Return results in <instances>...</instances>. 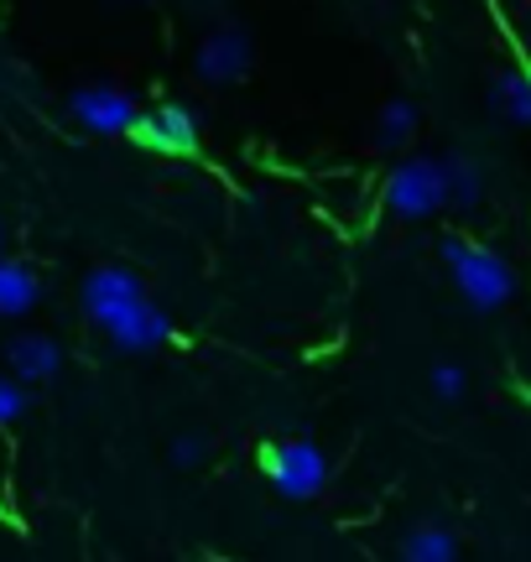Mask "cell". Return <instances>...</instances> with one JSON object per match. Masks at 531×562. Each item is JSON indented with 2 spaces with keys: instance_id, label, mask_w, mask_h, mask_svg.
Instances as JSON below:
<instances>
[{
  "instance_id": "cell-1",
  "label": "cell",
  "mask_w": 531,
  "mask_h": 562,
  "mask_svg": "<svg viewBox=\"0 0 531 562\" xmlns=\"http://www.w3.org/2000/svg\"><path fill=\"white\" fill-rule=\"evenodd\" d=\"M443 261H449L453 286L464 292V302H470V307H479V313H495V307H506V302H511L516 271L500 261L495 250L464 240V235H449V240H443Z\"/></svg>"
},
{
  "instance_id": "cell-2",
  "label": "cell",
  "mask_w": 531,
  "mask_h": 562,
  "mask_svg": "<svg viewBox=\"0 0 531 562\" xmlns=\"http://www.w3.org/2000/svg\"><path fill=\"white\" fill-rule=\"evenodd\" d=\"M261 474L286 501H318L328 484V459L313 438H276L261 448Z\"/></svg>"
},
{
  "instance_id": "cell-3",
  "label": "cell",
  "mask_w": 531,
  "mask_h": 562,
  "mask_svg": "<svg viewBox=\"0 0 531 562\" xmlns=\"http://www.w3.org/2000/svg\"><path fill=\"white\" fill-rule=\"evenodd\" d=\"M381 199L396 220H432V214H443L449 209V188H443V161L432 157H407L391 167L386 188H381Z\"/></svg>"
},
{
  "instance_id": "cell-4",
  "label": "cell",
  "mask_w": 531,
  "mask_h": 562,
  "mask_svg": "<svg viewBox=\"0 0 531 562\" xmlns=\"http://www.w3.org/2000/svg\"><path fill=\"white\" fill-rule=\"evenodd\" d=\"M131 136L142 140L146 151H162V157H193V151L204 146V125H199V115H193V104L157 100V104H146L142 115H136Z\"/></svg>"
},
{
  "instance_id": "cell-5",
  "label": "cell",
  "mask_w": 531,
  "mask_h": 562,
  "mask_svg": "<svg viewBox=\"0 0 531 562\" xmlns=\"http://www.w3.org/2000/svg\"><path fill=\"white\" fill-rule=\"evenodd\" d=\"M94 323L104 328V339L121 344V349H131V355H146V349H157V344L172 339V318H167V313L151 297H146V292L125 297L121 307L100 313Z\"/></svg>"
},
{
  "instance_id": "cell-6",
  "label": "cell",
  "mask_w": 531,
  "mask_h": 562,
  "mask_svg": "<svg viewBox=\"0 0 531 562\" xmlns=\"http://www.w3.org/2000/svg\"><path fill=\"white\" fill-rule=\"evenodd\" d=\"M68 110H74V121H79L83 131H94V136H131V125L142 115V104L131 100L125 89H115V83H89V89H79V94L68 100Z\"/></svg>"
},
{
  "instance_id": "cell-7",
  "label": "cell",
  "mask_w": 531,
  "mask_h": 562,
  "mask_svg": "<svg viewBox=\"0 0 531 562\" xmlns=\"http://www.w3.org/2000/svg\"><path fill=\"white\" fill-rule=\"evenodd\" d=\"M250 58H256V47H250V32L246 26H219V32H208L199 42V79L208 83H240L250 74Z\"/></svg>"
},
{
  "instance_id": "cell-8",
  "label": "cell",
  "mask_w": 531,
  "mask_h": 562,
  "mask_svg": "<svg viewBox=\"0 0 531 562\" xmlns=\"http://www.w3.org/2000/svg\"><path fill=\"white\" fill-rule=\"evenodd\" d=\"M5 364H11V375L21 385H42L63 370V349L53 334H16L11 349H5Z\"/></svg>"
},
{
  "instance_id": "cell-9",
  "label": "cell",
  "mask_w": 531,
  "mask_h": 562,
  "mask_svg": "<svg viewBox=\"0 0 531 562\" xmlns=\"http://www.w3.org/2000/svg\"><path fill=\"white\" fill-rule=\"evenodd\" d=\"M136 292H146V286H142V277L125 271V266H94V271L83 277V307H89V318L121 307V302L136 297Z\"/></svg>"
},
{
  "instance_id": "cell-10",
  "label": "cell",
  "mask_w": 531,
  "mask_h": 562,
  "mask_svg": "<svg viewBox=\"0 0 531 562\" xmlns=\"http://www.w3.org/2000/svg\"><path fill=\"white\" fill-rule=\"evenodd\" d=\"M443 161V188H449V209L459 214H474L479 203H485V172H479V161L464 157V151H453V157H438Z\"/></svg>"
},
{
  "instance_id": "cell-11",
  "label": "cell",
  "mask_w": 531,
  "mask_h": 562,
  "mask_svg": "<svg viewBox=\"0 0 531 562\" xmlns=\"http://www.w3.org/2000/svg\"><path fill=\"white\" fill-rule=\"evenodd\" d=\"M402 562H459V537L443 521H417L402 537Z\"/></svg>"
},
{
  "instance_id": "cell-12",
  "label": "cell",
  "mask_w": 531,
  "mask_h": 562,
  "mask_svg": "<svg viewBox=\"0 0 531 562\" xmlns=\"http://www.w3.org/2000/svg\"><path fill=\"white\" fill-rule=\"evenodd\" d=\"M42 297V277L21 261H0V318H21L32 313Z\"/></svg>"
},
{
  "instance_id": "cell-13",
  "label": "cell",
  "mask_w": 531,
  "mask_h": 562,
  "mask_svg": "<svg viewBox=\"0 0 531 562\" xmlns=\"http://www.w3.org/2000/svg\"><path fill=\"white\" fill-rule=\"evenodd\" d=\"M490 100H495V110H500L506 121L531 125V74H527V68L500 74V79H495V89H490Z\"/></svg>"
},
{
  "instance_id": "cell-14",
  "label": "cell",
  "mask_w": 531,
  "mask_h": 562,
  "mask_svg": "<svg viewBox=\"0 0 531 562\" xmlns=\"http://www.w3.org/2000/svg\"><path fill=\"white\" fill-rule=\"evenodd\" d=\"M411 136H417V104L391 100L386 110H381V121H375V140H381L386 151H402V146H411Z\"/></svg>"
},
{
  "instance_id": "cell-15",
  "label": "cell",
  "mask_w": 531,
  "mask_h": 562,
  "mask_svg": "<svg viewBox=\"0 0 531 562\" xmlns=\"http://www.w3.org/2000/svg\"><path fill=\"white\" fill-rule=\"evenodd\" d=\"M428 391L438 396V402L453 406L464 391H470V381H464V370H459L453 360H438V364H432V375H428Z\"/></svg>"
},
{
  "instance_id": "cell-16",
  "label": "cell",
  "mask_w": 531,
  "mask_h": 562,
  "mask_svg": "<svg viewBox=\"0 0 531 562\" xmlns=\"http://www.w3.org/2000/svg\"><path fill=\"white\" fill-rule=\"evenodd\" d=\"M21 417H26V385L16 375H0V427H11Z\"/></svg>"
},
{
  "instance_id": "cell-17",
  "label": "cell",
  "mask_w": 531,
  "mask_h": 562,
  "mask_svg": "<svg viewBox=\"0 0 531 562\" xmlns=\"http://www.w3.org/2000/svg\"><path fill=\"white\" fill-rule=\"evenodd\" d=\"M204 453H208V438H199V432H183V438L172 442V463H178V469H193Z\"/></svg>"
}]
</instances>
